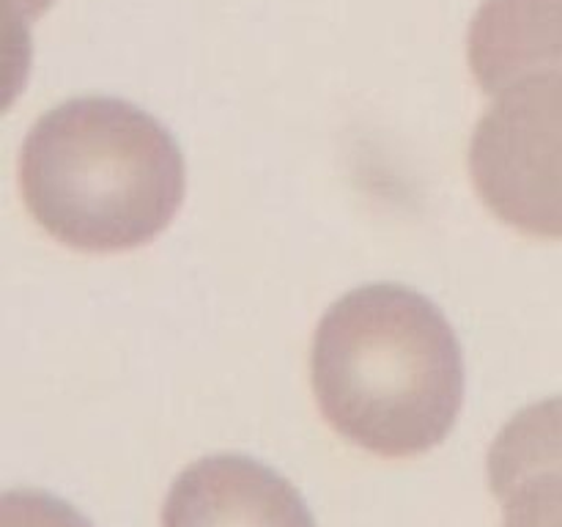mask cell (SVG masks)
Segmentation results:
<instances>
[{"label": "cell", "instance_id": "3", "mask_svg": "<svg viewBox=\"0 0 562 527\" xmlns=\"http://www.w3.org/2000/svg\"><path fill=\"white\" fill-rule=\"evenodd\" d=\"M477 198L505 225L562 239V77H538L499 93L470 143Z\"/></svg>", "mask_w": 562, "mask_h": 527}, {"label": "cell", "instance_id": "6", "mask_svg": "<svg viewBox=\"0 0 562 527\" xmlns=\"http://www.w3.org/2000/svg\"><path fill=\"white\" fill-rule=\"evenodd\" d=\"M467 58L488 97L538 77H562V0H483Z\"/></svg>", "mask_w": 562, "mask_h": 527}, {"label": "cell", "instance_id": "2", "mask_svg": "<svg viewBox=\"0 0 562 527\" xmlns=\"http://www.w3.org/2000/svg\"><path fill=\"white\" fill-rule=\"evenodd\" d=\"M20 190L38 228L71 250L121 253L162 234L181 209L179 143L124 99L55 104L27 132Z\"/></svg>", "mask_w": 562, "mask_h": 527}, {"label": "cell", "instance_id": "7", "mask_svg": "<svg viewBox=\"0 0 562 527\" xmlns=\"http://www.w3.org/2000/svg\"><path fill=\"white\" fill-rule=\"evenodd\" d=\"M0 527H91V522L53 494L11 489L0 500Z\"/></svg>", "mask_w": 562, "mask_h": 527}, {"label": "cell", "instance_id": "4", "mask_svg": "<svg viewBox=\"0 0 562 527\" xmlns=\"http://www.w3.org/2000/svg\"><path fill=\"white\" fill-rule=\"evenodd\" d=\"M162 527H316L302 494L250 456H206L187 467L162 505Z\"/></svg>", "mask_w": 562, "mask_h": 527}, {"label": "cell", "instance_id": "5", "mask_svg": "<svg viewBox=\"0 0 562 527\" xmlns=\"http://www.w3.org/2000/svg\"><path fill=\"white\" fill-rule=\"evenodd\" d=\"M503 527H562V395L516 412L488 450Z\"/></svg>", "mask_w": 562, "mask_h": 527}, {"label": "cell", "instance_id": "1", "mask_svg": "<svg viewBox=\"0 0 562 527\" xmlns=\"http://www.w3.org/2000/svg\"><path fill=\"white\" fill-rule=\"evenodd\" d=\"M311 368L324 421L368 453H428L459 421L461 346L445 313L406 285L340 296L318 322Z\"/></svg>", "mask_w": 562, "mask_h": 527}]
</instances>
